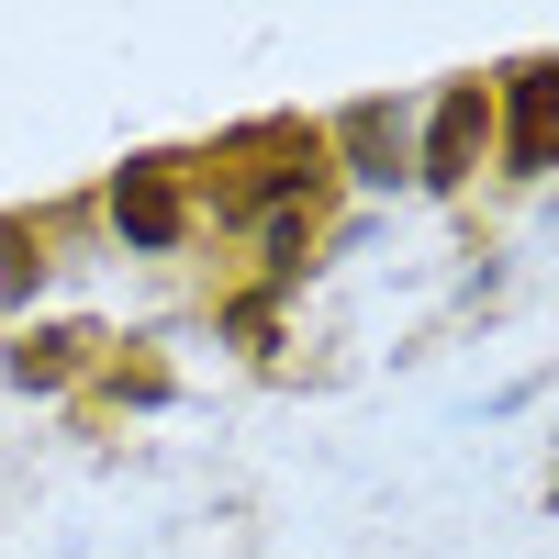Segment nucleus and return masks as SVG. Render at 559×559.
Listing matches in <instances>:
<instances>
[{"label":"nucleus","instance_id":"f257e3e1","mask_svg":"<svg viewBox=\"0 0 559 559\" xmlns=\"http://www.w3.org/2000/svg\"><path fill=\"white\" fill-rule=\"evenodd\" d=\"M112 224L134 247H179V179L168 168H123L112 179Z\"/></svg>","mask_w":559,"mask_h":559},{"label":"nucleus","instance_id":"f03ea898","mask_svg":"<svg viewBox=\"0 0 559 559\" xmlns=\"http://www.w3.org/2000/svg\"><path fill=\"white\" fill-rule=\"evenodd\" d=\"M471 146H481V90H459V102L437 112V146H426V179H459V168H471Z\"/></svg>","mask_w":559,"mask_h":559},{"label":"nucleus","instance_id":"7ed1b4c3","mask_svg":"<svg viewBox=\"0 0 559 559\" xmlns=\"http://www.w3.org/2000/svg\"><path fill=\"white\" fill-rule=\"evenodd\" d=\"M548 68H515V168H548Z\"/></svg>","mask_w":559,"mask_h":559},{"label":"nucleus","instance_id":"20e7f679","mask_svg":"<svg viewBox=\"0 0 559 559\" xmlns=\"http://www.w3.org/2000/svg\"><path fill=\"white\" fill-rule=\"evenodd\" d=\"M68 347H79V336H34L12 369H23V381H68Z\"/></svg>","mask_w":559,"mask_h":559}]
</instances>
